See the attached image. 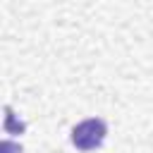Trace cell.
<instances>
[{"instance_id":"obj_1","label":"cell","mask_w":153,"mask_h":153,"mask_svg":"<svg viewBox=\"0 0 153 153\" xmlns=\"http://www.w3.org/2000/svg\"><path fill=\"white\" fill-rule=\"evenodd\" d=\"M105 134H108L105 122L100 117H91V120L79 122L72 129V143L79 151H93V148H98L105 141Z\"/></svg>"}]
</instances>
